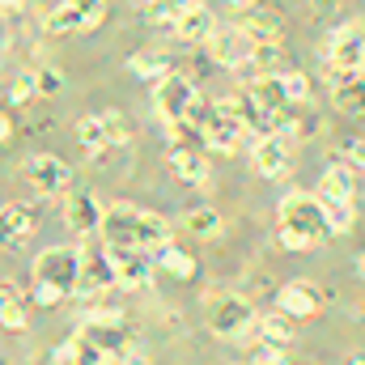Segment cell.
Masks as SVG:
<instances>
[{
  "label": "cell",
  "instance_id": "1",
  "mask_svg": "<svg viewBox=\"0 0 365 365\" xmlns=\"http://www.w3.org/2000/svg\"><path fill=\"white\" fill-rule=\"evenodd\" d=\"M98 234L110 251H158L162 242H170V221L136 204H110L102 212Z\"/></svg>",
  "mask_w": 365,
  "mask_h": 365
},
{
  "label": "cell",
  "instance_id": "2",
  "mask_svg": "<svg viewBox=\"0 0 365 365\" xmlns=\"http://www.w3.org/2000/svg\"><path fill=\"white\" fill-rule=\"evenodd\" d=\"M276 238L284 251H310L319 247L323 238H331V225L323 217V200L319 195H306V191H289L276 208Z\"/></svg>",
  "mask_w": 365,
  "mask_h": 365
},
{
  "label": "cell",
  "instance_id": "3",
  "mask_svg": "<svg viewBox=\"0 0 365 365\" xmlns=\"http://www.w3.org/2000/svg\"><path fill=\"white\" fill-rule=\"evenodd\" d=\"M195 123L204 128V145L217 153H238L247 140V123L238 115V98H217L212 106L195 110Z\"/></svg>",
  "mask_w": 365,
  "mask_h": 365
},
{
  "label": "cell",
  "instance_id": "4",
  "mask_svg": "<svg viewBox=\"0 0 365 365\" xmlns=\"http://www.w3.org/2000/svg\"><path fill=\"white\" fill-rule=\"evenodd\" d=\"M255 323H259V310L247 297H238V293L208 297V331L217 340H247V336H255Z\"/></svg>",
  "mask_w": 365,
  "mask_h": 365
},
{
  "label": "cell",
  "instance_id": "5",
  "mask_svg": "<svg viewBox=\"0 0 365 365\" xmlns=\"http://www.w3.org/2000/svg\"><path fill=\"white\" fill-rule=\"evenodd\" d=\"M200 106H204V102H200V90H195L191 77L166 73L162 81H153V110H158V119H162L166 128H170V123H182V119H195Z\"/></svg>",
  "mask_w": 365,
  "mask_h": 365
},
{
  "label": "cell",
  "instance_id": "6",
  "mask_svg": "<svg viewBox=\"0 0 365 365\" xmlns=\"http://www.w3.org/2000/svg\"><path fill=\"white\" fill-rule=\"evenodd\" d=\"M86 340H93L102 353H110V357H128L132 353V344H128V327H123V310H90V314H81V327H77Z\"/></svg>",
  "mask_w": 365,
  "mask_h": 365
},
{
  "label": "cell",
  "instance_id": "7",
  "mask_svg": "<svg viewBox=\"0 0 365 365\" xmlns=\"http://www.w3.org/2000/svg\"><path fill=\"white\" fill-rule=\"evenodd\" d=\"M77 140H81V149H90V153L123 149V145L132 140V128H128V119H123L119 110H98V115H90V119L77 123Z\"/></svg>",
  "mask_w": 365,
  "mask_h": 365
},
{
  "label": "cell",
  "instance_id": "8",
  "mask_svg": "<svg viewBox=\"0 0 365 365\" xmlns=\"http://www.w3.org/2000/svg\"><path fill=\"white\" fill-rule=\"evenodd\" d=\"M77 276H81V251H73V247H47L34 259V284H56L73 297Z\"/></svg>",
  "mask_w": 365,
  "mask_h": 365
},
{
  "label": "cell",
  "instance_id": "9",
  "mask_svg": "<svg viewBox=\"0 0 365 365\" xmlns=\"http://www.w3.org/2000/svg\"><path fill=\"white\" fill-rule=\"evenodd\" d=\"M106 17V0H60L47 17L51 34H86L93 26H102Z\"/></svg>",
  "mask_w": 365,
  "mask_h": 365
},
{
  "label": "cell",
  "instance_id": "10",
  "mask_svg": "<svg viewBox=\"0 0 365 365\" xmlns=\"http://www.w3.org/2000/svg\"><path fill=\"white\" fill-rule=\"evenodd\" d=\"M21 179H26V187H30L34 195H64L68 182H73V170H68L60 158H51V153H34V158L21 166Z\"/></svg>",
  "mask_w": 365,
  "mask_h": 365
},
{
  "label": "cell",
  "instance_id": "11",
  "mask_svg": "<svg viewBox=\"0 0 365 365\" xmlns=\"http://www.w3.org/2000/svg\"><path fill=\"white\" fill-rule=\"evenodd\" d=\"M251 162L264 179H284L293 170V140L284 132H272V136H255L251 145Z\"/></svg>",
  "mask_w": 365,
  "mask_h": 365
},
{
  "label": "cell",
  "instance_id": "12",
  "mask_svg": "<svg viewBox=\"0 0 365 365\" xmlns=\"http://www.w3.org/2000/svg\"><path fill=\"white\" fill-rule=\"evenodd\" d=\"M115 289V259H110V247H86L81 251V276H77V293L81 297H98Z\"/></svg>",
  "mask_w": 365,
  "mask_h": 365
},
{
  "label": "cell",
  "instance_id": "13",
  "mask_svg": "<svg viewBox=\"0 0 365 365\" xmlns=\"http://www.w3.org/2000/svg\"><path fill=\"white\" fill-rule=\"evenodd\" d=\"M331 73H365V34L357 26H340L327 43Z\"/></svg>",
  "mask_w": 365,
  "mask_h": 365
},
{
  "label": "cell",
  "instance_id": "14",
  "mask_svg": "<svg viewBox=\"0 0 365 365\" xmlns=\"http://www.w3.org/2000/svg\"><path fill=\"white\" fill-rule=\"evenodd\" d=\"M208 51H212V60L221 64V68H247L251 64V51H255V43L238 30V26H217L212 30V38H208Z\"/></svg>",
  "mask_w": 365,
  "mask_h": 365
},
{
  "label": "cell",
  "instance_id": "15",
  "mask_svg": "<svg viewBox=\"0 0 365 365\" xmlns=\"http://www.w3.org/2000/svg\"><path fill=\"white\" fill-rule=\"evenodd\" d=\"M276 310H280L284 319H293V323L314 319V314L323 310V293H319V284H310V280H289V284L276 293Z\"/></svg>",
  "mask_w": 365,
  "mask_h": 365
},
{
  "label": "cell",
  "instance_id": "16",
  "mask_svg": "<svg viewBox=\"0 0 365 365\" xmlns=\"http://www.w3.org/2000/svg\"><path fill=\"white\" fill-rule=\"evenodd\" d=\"M102 204H98V195L93 191H64V225L73 230V234H98V225H102Z\"/></svg>",
  "mask_w": 365,
  "mask_h": 365
},
{
  "label": "cell",
  "instance_id": "17",
  "mask_svg": "<svg viewBox=\"0 0 365 365\" xmlns=\"http://www.w3.org/2000/svg\"><path fill=\"white\" fill-rule=\"evenodd\" d=\"M110 259H115V289L136 293L153 280V255L149 251H110Z\"/></svg>",
  "mask_w": 365,
  "mask_h": 365
},
{
  "label": "cell",
  "instance_id": "18",
  "mask_svg": "<svg viewBox=\"0 0 365 365\" xmlns=\"http://www.w3.org/2000/svg\"><path fill=\"white\" fill-rule=\"evenodd\" d=\"M238 115H242L247 132H255V136H272V132H280V110H276L272 102H264L255 90L238 93Z\"/></svg>",
  "mask_w": 365,
  "mask_h": 365
},
{
  "label": "cell",
  "instance_id": "19",
  "mask_svg": "<svg viewBox=\"0 0 365 365\" xmlns=\"http://www.w3.org/2000/svg\"><path fill=\"white\" fill-rule=\"evenodd\" d=\"M212 30H217V17H212V9L200 4V0H191L179 13V21H175V34H179L182 43H208Z\"/></svg>",
  "mask_w": 365,
  "mask_h": 365
},
{
  "label": "cell",
  "instance_id": "20",
  "mask_svg": "<svg viewBox=\"0 0 365 365\" xmlns=\"http://www.w3.org/2000/svg\"><path fill=\"white\" fill-rule=\"evenodd\" d=\"M331 102L344 115H365V73H331Z\"/></svg>",
  "mask_w": 365,
  "mask_h": 365
},
{
  "label": "cell",
  "instance_id": "21",
  "mask_svg": "<svg viewBox=\"0 0 365 365\" xmlns=\"http://www.w3.org/2000/svg\"><path fill=\"white\" fill-rule=\"evenodd\" d=\"M34 234L30 204H0V247H21Z\"/></svg>",
  "mask_w": 365,
  "mask_h": 365
},
{
  "label": "cell",
  "instance_id": "22",
  "mask_svg": "<svg viewBox=\"0 0 365 365\" xmlns=\"http://www.w3.org/2000/svg\"><path fill=\"white\" fill-rule=\"evenodd\" d=\"M238 30H242L255 47H276L280 34H284V26H280V17H276L272 9H247V17L238 21Z\"/></svg>",
  "mask_w": 365,
  "mask_h": 365
},
{
  "label": "cell",
  "instance_id": "23",
  "mask_svg": "<svg viewBox=\"0 0 365 365\" xmlns=\"http://www.w3.org/2000/svg\"><path fill=\"white\" fill-rule=\"evenodd\" d=\"M170 170H175V179L187 182V187H204L208 175H212L208 158H204V153H187V149H170Z\"/></svg>",
  "mask_w": 365,
  "mask_h": 365
},
{
  "label": "cell",
  "instance_id": "24",
  "mask_svg": "<svg viewBox=\"0 0 365 365\" xmlns=\"http://www.w3.org/2000/svg\"><path fill=\"white\" fill-rule=\"evenodd\" d=\"M319 195H331V200H353V195H357V170H353L349 162H331V166L323 170Z\"/></svg>",
  "mask_w": 365,
  "mask_h": 365
},
{
  "label": "cell",
  "instance_id": "25",
  "mask_svg": "<svg viewBox=\"0 0 365 365\" xmlns=\"http://www.w3.org/2000/svg\"><path fill=\"white\" fill-rule=\"evenodd\" d=\"M293 340V319H284L280 310L276 314H259V323H255V344H264V349H284Z\"/></svg>",
  "mask_w": 365,
  "mask_h": 365
},
{
  "label": "cell",
  "instance_id": "26",
  "mask_svg": "<svg viewBox=\"0 0 365 365\" xmlns=\"http://www.w3.org/2000/svg\"><path fill=\"white\" fill-rule=\"evenodd\" d=\"M128 73L140 77V81H162L166 73H175V64H170V56H162V51H136V56L128 60Z\"/></svg>",
  "mask_w": 365,
  "mask_h": 365
},
{
  "label": "cell",
  "instance_id": "27",
  "mask_svg": "<svg viewBox=\"0 0 365 365\" xmlns=\"http://www.w3.org/2000/svg\"><path fill=\"white\" fill-rule=\"evenodd\" d=\"M0 327L4 331H30V319H26V306H21V297H17V289L13 284H0Z\"/></svg>",
  "mask_w": 365,
  "mask_h": 365
},
{
  "label": "cell",
  "instance_id": "28",
  "mask_svg": "<svg viewBox=\"0 0 365 365\" xmlns=\"http://www.w3.org/2000/svg\"><path fill=\"white\" fill-rule=\"evenodd\" d=\"M153 255V268H166L170 276H179V280H187V276H195V259L187 255V251H179L175 242H162L158 251H149Z\"/></svg>",
  "mask_w": 365,
  "mask_h": 365
},
{
  "label": "cell",
  "instance_id": "29",
  "mask_svg": "<svg viewBox=\"0 0 365 365\" xmlns=\"http://www.w3.org/2000/svg\"><path fill=\"white\" fill-rule=\"evenodd\" d=\"M247 68H251V77H255V81H259V77H280V73H284V56H280V43H276V47H255Z\"/></svg>",
  "mask_w": 365,
  "mask_h": 365
},
{
  "label": "cell",
  "instance_id": "30",
  "mask_svg": "<svg viewBox=\"0 0 365 365\" xmlns=\"http://www.w3.org/2000/svg\"><path fill=\"white\" fill-rule=\"evenodd\" d=\"M182 230L195 234V238H217L221 234V217H217V208H191L182 217Z\"/></svg>",
  "mask_w": 365,
  "mask_h": 365
},
{
  "label": "cell",
  "instance_id": "31",
  "mask_svg": "<svg viewBox=\"0 0 365 365\" xmlns=\"http://www.w3.org/2000/svg\"><path fill=\"white\" fill-rule=\"evenodd\" d=\"M323 200V217L331 225V234H349L353 230V200H331V195H319Z\"/></svg>",
  "mask_w": 365,
  "mask_h": 365
},
{
  "label": "cell",
  "instance_id": "32",
  "mask_svg": "<svg viewBox=\"0 0 365 365\" xmlns=\"http://www.w3.org/2000/svg\"><path fill=\"white\" fill-rule=\"evenodd\" d=\"M187 4H191V0H145L140 9H145V21H153V26H175Z\"/></svg>",
  "mask_w": 365,
  "mask_h": 365
},
{
  "label": "cell",
  "instance_id": "33",
  "mask_svg": "<svg viewBox=\"0 0 365 365\" xmlns=\"http://www.w3.org/2000/svg\"><path fill=\"white\" fill-rule=\"evenodd\" d=\"M276 86H280V93H284V102H289V106L310 102V77H306V73H280V77H276Z\"/></svg>",
  "mask_w": 365,
  "mask_h": 365
},
{
  "label": "cell",
  "instance_id": "34",
  "mask_svg": "<svg viewBox=\"0 0 365 365\" xmlns=\"http://www.w3.org/2000/svg\"><path fill=\"white\" fill-rule=\"evenodd\" d=\"M68 344H73V357H77V365H115V357H110V353H102V349H98L93 340H86L81 331H77Z\"/></svg>",
  "mask_w": 365,
  "mask_h": 365
},
{
  "label": "cell",
  "instance_id": "35",
  "mask_svg": "<svg viewBox=\"0 0 365 365\" xmlns=\"http://www.w3.org/2000/svg\"><path fill=\"white\" fill-rule=\"evenodd\" d=\"M34 90H38V98H56V93H64V73H60L56 64L34 68Z\"/></svg>",
  "mask_w": 365,
  "mask_h": 365
},
{
  "label": "cell",
  "instance_id": "36",
  "mask_svg": "<svg viewBox=\"0 0 365 365\" xmlns=\"http://www.w3.org/2000/svg\"><path fill=\"white\" fill-rule=\"evenodd\" d=\"M30 98H38V90H34V73L13 77V86H9V102H13V106H21V102H30Z\"/></svg>",
  "mask_w": 365,
  "mask_h": 365
},
{
  "label": "cell",
  "instance_id": "37",
  "mask_svg": "<svg viewBox=\"0 0 365 365\" xmlns=\"http://www.w3.org/2000/svg\"><path fill=\"white\" fill-rule=\"evenodd\" d=\"M64 297H68V293L56 289V284H34V302H38V306H60Z\"/></svg>",
  "mask_w": 365,
  "mask_h": 365
},
{
  "label": "cell",
  "instance_id": "38",
  "mask_svg": "<svg viewBox=\"0 0 365 365\" xmlns=\"http://www.w3.org/2000/svg\"><path fill=\"white\" fill-rule=\"evenodd\" d=\"M344 162H349L353 170H357V166L365 170V136H357V140H349V145H344Z\"/></svg>",
  "mask_w": 365,
  "mask_h": 365
},
{
  "label": "cell",
  "instance_id": "39",
  "mask_svg": "<svg viewBox=\"0 0 365 365\" xmlns=\"http://www.w3.org/2000/svg\"><path fill=\"white\" fill-rule=\"evenodd\" d=\"M310 9H314L319 17H331V13H340V9H344V0H310Z\"/></svg>",
  "mask_w": 365,
  "mask_h": 365
},
{
  "label": "cell",
  "instance_id": "40",
  "mask_svg": "<svg viewBox=\"0 0 365 365\" xmlns=\"http://www.w3.org/2000/svg\"><path fill=\"white\" fill-rule=\"evenodd\" d=\"M51 365H77V357H73V344H60V349L51 353Z\"/></svg>",
  "mask_w": 365,
  "mask_h": 365
},
{
  "label": "cell",
  "instance_id": "41",
  "mask_svg": "<svg viewBox=\"0 0 365 365\" xmlns=\"http://www.w3.org/2000/svg\"><path fill=\"white\" fill-rule=\"evenodd\" d=\"M9 140H13V119L0 110V145H9Z\"/></svg>",
  "mask_w": 365,
  "mask_h": 365
},
{
  "label": "cell",
  "instance_id": "42",
  "mask_svg": "<svg viewBox=\"0 0 365 365\" xmlns=\"http://www.w3.org/2000/svg\"><path fill=\"white\" fill-rule=\"evenodd\" d=\"M119 365H153V361H149V357H136V353H128Z\"/></svg>",
  "mask_w": 365,
  "mask_h": 365
},
{
  "label": "cell",
  "instance_id": "43",
  "mask_svg": "<svg viewBox=\"0 0 365 365\" xmlns=\"http://www.w3.org/2000/svg\"><path fill=\"white\" fill-rule=\"evenodd\" d=\"M225 4H234V9H255L259 0H225Z\"/></svg>",
  "mask_w": 365,
  "mask_h": 365
},
{
  "label": "cell",
  "instance_id": "44",
  "mask_svg": "<svg viewBox=\"0 0 365 365\" xmlns=\"http://www.w3.org/2000/svg\"><path fill=\"white\" fill-rule=\"evenodd\" d=\"M26 0H0V9H21Z\"/></svg>",
  "mask_w": 365,
  "mask_h": 365
},
{
  "label": "cell",
  "instance_id": "45",
  "mask_svg": "<svg viewBox=\"0 0 365 365\" xmlns=\"http://www.w3.org/2000/svg\"><path fill=\"white\" fill-rule=\"evenodd\" d=\"M357 276H361V280H365V251H361V255H357Z\"/></svg>",
  "mask_w": 365,
  "mask_h": 365
},
{
  "label": "cell",
  "instance_id": "46",
  "mask_svg": "<svg viewBox=\"0 0 365 365\" xmlns=\"http://www.w3.org/2000/svg\"><path fill=\"white\" fill-rule=\"evenodd\" d=\"M349 365H365V357H353V361H349Z\"/></svg>",
  "mask_w": 365,
  "mask_h": 365
},
{
  "label": "cell",
  "instance_id": "47",
  "mask_svg": "<svg viewBox=\"0 0 365 365\" xmlns=\"http://www.w3.org/2000/svg\"><path fill=\"white\" fill-rule=\"evenodd\" d=\"M289 365H297V361H289Z\"/></svg>",
  "mask_w": 365,
  "mask_h": 365
}]
</instances>
